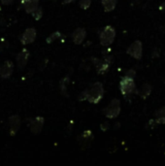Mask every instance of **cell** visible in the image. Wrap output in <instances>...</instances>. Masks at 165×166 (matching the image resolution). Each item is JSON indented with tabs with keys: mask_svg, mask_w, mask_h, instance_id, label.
<instances>
[{
	"mask_svg": "<svg viewBox=\"0 0 165 166\" xmlns=\"http://www.w3.org/2000/svg\"><path fill=\"white\" fill-rule=\"evenodd\" d=\"M92 139H93L92 132L90 130H86L79 137V143L82 146V149H86L90 145Z\"/></svg>",
	"mask_w": 165,
	"mask_h": 166,
	"instance_id": "8fae6325",
	"label": "cell"
},
{
	"mask_svg": "<svg viewBox=\"0 0 165 166\" xmlns=\"http://www.w3.org/2000/svg\"><path fill=\"white\" fill-rule=\"evenodd\" d=\"M154 121L157 122V125H165V106L155 112Z\"/></svg>",
	"mask_w": 165,
	"mask_h": 166,
	"instance_id": "2e32d148",
	"label": "cell"
},
{
	"mask_svg": "<svg viewBox=\"0 0 165 166\" xmlns=\"http://www.w3.org/2000/svg\"><path fill=\"white\" fill-rule=\"evenodd\" d=\"M90 4H91V0H80V2H79V5L82 10H86V9H89Z\"/></svg>",
	"mask_w": 165,
	"mask_h": 166,
	"instance_id": "d6986e66",
	"label": "cell"
},
{
	"mask_svg": "<svg viewBox=\"0 0 165 166\" xmlns=\"http://www.w3.org/2000/svg\"><path fill=\"white\" fill-rule=\"evenodd\" d=\"M36 38V30L34 28H27L21 37V42L22 45H28L34 42Z\"/></svg>",
	"mask_w": 165,
	"mask_h": 166,
	"instance_id": "ba28073f",
	"label": "cell"
},
{
	"mask_svg": "<svg viewBox=\"0 0 165 166\" xmlns=\"http://www.w3.org/2000/svg\"><path fill=\"white\" fill-rule=\"evenodd\" d=\"M61 37V34L59 32H55L52 33V34H51V36L47 38V43H52V41H55L56 39H57V38Z\"/></svg>",
	"mask_w": 165,
	"mask_h": 166,
	"instance_id": "44dd1931",
	"label": "cell"
},
{
	"mask_svg": "<svg viewBox=\"0 0 165 166\" xmlns=\"http://www.w3.org/2000/svg\"><path fill=\"white\" fill-rule=\"evenodd\" d=\"M105 12H112L116 8L118 0H101Z\"/></svg>",
	"mask_w": 165,
	"mask_h": 166,
	"instance_id": "e0dca14e",
	"label": "cell"
},
{
	"mask_svg": "<svg viewBox=\"0 0 165 166\" xmlns=\"http://www.w3.org/2000/svg\"><path fill=\"white\" fill-rule=\"evenodd\" d=\"M100 127H101V130L106 131V130H108V129L110 128V123H109L108 121H105V122H103V123H102V125H100Z\"/></svg>",
	"mask_w": 165,
	"mask_h": 166,
	"instance_id": "7402d4cb",
	"label": "cell"
},
{
	"mask_svg": "<svg viewBox=\"0 0 165 166\" xmlns=\"http://www.w3.org/2000/svg\"><path fill=\"white\" fill-rule=\"evenodd\" d=\"M8 125H9V133L11 136H14L19 131L21 127V118L17 115H14L9 118L8 120Z\"/></svg>",
	"mask_w": 165,
	"mask_h": 166,
	"instance_id": "8992f818",
	"label": "cell"
},
{
	"mask_svg": "<svg viewBox=\"0 0 165 166\" xmlns=\"http://www.w3.org/2000/svg\"><path fill=\"white\" fill-rule=\"evenodd\" d=\"M44 125V118L42 117H36L34 120L30 121V130L33 134H38L40 133Z\"/></svg>",
	"mask_w": 165,
	"mask_h": 166,
	"instance_id": "30bf717a",
	"label": "cell"
},
{
	"mask_svg": "<svg viewBox=\"0 0 165 166\" xmlns=\"http://www.w3.org/2000/svg\"><path fill=\"white\" fill-rule=\"evenodd\" d=\"M74 0H63V2H64V4H69L71 2H73Z\"/></svg>",
	"mask_w": 165,
	"mask_h": 166,
	"instance_id": "484cf974",
	"label": "cell"
},
{
	"mask_svg": "<svg viewBox=\"0 0 165 166\" xmlns=\"http://www.w3.org/2000/svg\"><path fill=\"white\" fill-rule=\"evenodd\" d=\"M116 38V30L113 26L107 25L101 30L99 34L100 44L104 47H108L114 42Z\"/></svg>",
	"mask_w": 165,
	"mask_h": 166,
	"instance_id": "3957f363",
	"label": "cell"
},
{
	"mask_svg": "<svg viewBox=\"0 0 165 166\" xmlns=\"http://www.w3.org/2000/svg\"><path fill=\"white\" fill-rule=\"evenodd\" d=\"M14 70V64L11 60H6L0 66V77L3 79H7L12 75Z\"/></svg>",
	"mask_w": 165,
	"mask_h": 166,
	"instance_id": "9c48e42d",
	"label": "cell"
},
{
	"mask_svg": "<svg viewBox=\"0 0 165 166\" xmlns=\"http://www.w3.org/2000/svg\"><path fill=\"white\" fill-rule=\"evenodd\" d=\"M22 6L24 8L26 13L31 14L38 8L39 0H22Z\"/></svg>",
	"mask_w": 165,
	"mask_h": 166,
	"instance_id": "4fadbf2b",
	"label": "cell"
},
{
	"mask_svg": "<svg viewBox=\"0 0 165 166\" xmlns=\"http://www.w3.org/2000/svg\"><path fill=\"white\" fill-rule=\"evenodd\" d=\"M120 89L124 97L132 95L133 93H137V88H136L134 79L127 77V76H124V77L120 80Z\"/></svg>",
	"mask_w": 165,
	"mask_h": 166,
	"instance_id": "7a4b0ae2",
	"label": "cell"
},
{
	"mask_svg": "<svg viewBox=\"0 0 165 166\" xmlns=\"http://www.w3.org/2000/svg\"><path fill=\"white\" fill-rule=\"evenodd\" d=\"M14 0H1V3L3 5H11Z\"/></svg>",
	"mask_w": 165,
	"mask_h": 166,
	"instance_id": "cb8c5ba5",
	"label": "cell"
},
{
	"mask_svg": "<svg viewBox=\"0 0 165 166\" xmlns=\"http://www.w3.org/2000/svg\"><path fill=\"white\" fill-rule=\"evenodd\" d=\"M120 99H113L110 103L109 105L107 106L104 110H103V113L104 115L106 116V118H116V117H118L120 115Z\"/></svg>",
	"mask_w": 165,
	"mask_h": 166,
	"instance_id": "277c9868",
	"label": "cell"
},
{
	"mask_svg": "<svg viewBox=\"0 0 165 166\" xmlns=\"http://www.w3.org/2000/svg\"><path fill=\"white\" fill-rule=\"evenodd\" d=\"M159 9H160V10H161L162 12H165V2L162 3V5L159 7Z\"/></svg>",
	"mask_w": 165,
	"mask_h": 166,
	"instance_id": "d4e9b609",
	"label": "cell"
},
{
	"mask_svg": "<svg viewBox=\"0 0 165 166\" xmlns=\"http://www.w3.org/2000/svg\"><path fill=\"white\" fill-rule=\"evenodd\" d=\"M153 91V87L150 86V84H144L142 87H141V88L137 89V93L136 94H138V95L141 97V98H143V99H146L148 96H150V92H152Z\"/></svg>",
	"mask_w": 165,
	"mask_h": 166,
	"instance_id": "9a60e30c",
	"label": "cell"
},
{
	"mask_svg": "<svg viewBox=\"0 0 165 166\" xmlns=\"http://www.w3.org/2000/svg\"><path fill=\"white\" fill-rule=\"evenodd\" d=\"M86 36V31L84 29V28L80 27V28H77V29L73 32L72 39L76 45H79V44L82 43V41L85 40Z\"/></svg>",
	"mask_w": 165,
	"mask_h": 166,
	"instance_id": "7c38bea8",
	"label": "cell"
},
{
	"mask_svg": "<svg viewBox=\"0 0 165 166\" xmlns=\"http://www.w3.org/2000/svg\"><path fill=\"white\" fill-rule=\"evenodd\" d=\"M126 53L135 59H141L142 55H143L142 42L139 40L134 41L133 43L129 46V48L127 49V51H126Z\"/></svg>",
	"mask_w": 165,
	"mask_h": 166,
	"instance_id": "5b68a950",
	"label": "cell"
},
{
	"mask_svg": "<svg viewBox=\"0 0 165 166\" xmlns=\"http://www.w3.org/2000/svg\"><path fill=\"white\" fill-rule=\"evenodd\" d=\"M135 75H136V73H135V71L133 69L128 70L125 74V76H127V77H130V78H133V79L135 78Z\"/></svg>",
	"mask_w": 165,
	"mask_h": 166,
	"instance_id": "603a6c76",
	"label": "cell"
},
{
	"mask_svg": "<svg viewBox=\"0 0 165 166\" xmlns=\"http://www.w3.org/2000/svg\"><path fill=\"white\" fill-rule=\"evenodd\" d=\"M31 15L34 17V18H35L36 21L40 20V18H42V15H43V11H42V8H37L35 11L31 13Z\"/></svg>",
	"mask_w": 165,
	"mask_h": 166,
	"instance_id": "ffe728a7",
	"label": "cell"
},
{
	"mask_svg": "<svg viewBox=\"0 0 165 166\" xmlns=\"http://www.w3.org/2000/svg\"><path fill=\"white\" fill-rule=\"evenodd\" d=\"M68 84H69V77H65L64 79L61 80V83H60L61 92H62V94H64V95H67V93H66V88H67V85Z\"/></svg>",
	"mask_w": 165,
	"mask_h": 166,
	"instance_id": "ac0fdd59",
	"label": "cell"
},
{
	"mask_svg": "<svg viewBox=\"0 0 165 166\" xmlns=\"http://www.w3.org/2000/svg\"><path fill=\"white\" fill-rule=\"evenodd\" d=\"M29 58V51L26 49H23L21 53H19L17 55V62L19 68H23L26 65L27 60Z\"/></svg>",
	"mask_w": 165,
	"mask_h": 166,
	"instance_id": "5bb4252c",
	"label": "cell"
},
{
	"mask_svg": "<svg viewBox=\"0 0 165 166\" xmlns=\"http://www.w3.org/2000/svg\"><path fill=\"white\" fill-rule=\"evenodd\" d=\"M92 62L94 63V65L96 66V70L97 72H98V74H105L107 71L109 70L110 68V59L109 58H105V60L102 62V61L100 59H97V58H91Z\"/></svg>",
	"mask_w": 165,
	"mask_h": 166,
	"instance_id": "52a82bcc",
	"label": "cell"
},
{
	"mask_svg": "<svg viewBox=\"0 0 165 166\" xmlns=\"http://www.w3.org/2000/svg\"><path fill=\"white\" fill-rule=\"evenodd\" d=\"M85 91H86V100L89 103L97 104L99 103V101L102 99V97H103L104 88L101 83L96 82L92 85L89 89H86Z\"/></svg>",
	"mask_w": 165,
	"mask_h": 166,
	"instance_id": "6da1fadb",
	"label": "cell"
}]
</instances>
